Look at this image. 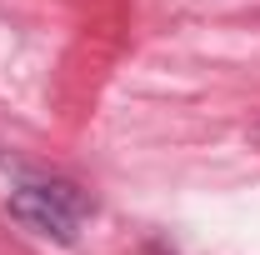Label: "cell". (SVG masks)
<instances>
[{"instance_id": "cell-1", "label": "cell", "mask_w": 260, "mask_h": 255, "mask_svg": "<svg viewBox=\"0 0 260 255\" xmlns=\"http://www.w3.org/2000/svg\"><path fill=\"white\" fill-rule=\"evenodd\" d=\"M10 220L25 225L40 240H55V245H75L80 240V225L95 210V200L80 190L75 180H60V175H40V180H20L10 200H5Z\"/></svg>"}]
</instances>
